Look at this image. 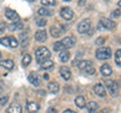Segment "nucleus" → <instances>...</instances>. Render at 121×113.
<instances>
[{"mask_svg":"<svg viewBox=\"0 0 121 113\" xmlns=\"http://www.w3.org/2000/svg\"><path fill=\"white\" fill-rule=\"evenodd\" d=\"M20 39H21V44L23 47H26V44L28 43V37L26 36V33H22V35H20Z\"/></svg>","mask_w":121,"mask_h":113,"instance_id":"nucleus-31","label":"nucleus"},{"mask_svg":"<svg viewBox=\"0 0 121 113\" xmlns=\"http://www.w3.org/2000/svg\"><path fill=\"white\" fill-rule=\"evenodd\" d=\"M26 1H28V2H32V1H35V0H26Z\"/></svg>","mask_w":121,"mask_h":113,"instance_id":"nucleus-44","label":"nucleus"},{"mask_svg":"<svg viewBox=\"0 0 121 113\" xmlns=\"http://www.w3.org/2000/svg\"><path fill=\"white\" fill-rule=\"evenodd\" d=\"M105 43V39H103V37H99L97 40H96V43L98 44V46H100V44H103Z\"/></svg>","mask_w":121,"mask_h":113,"instance_id":"nucleus-35","label":"nucleus"},{"mask_svg":"<svg viewBox=\"0 0 121 113\" xmlns=\"http://www.w3.org/2000/svg\"><path fill=\"white\" fill-rule=\"evenodd\" d=\"M52 67H54V63H52V61H50V60H47V61H44L43 63L40 64V68L43 70L52 69Z\"/></svg>","mask_w":121,"mask_h":113,"instance_id":"nucleus-24","label":"nucleus"},{"mask_svg":"<svg viewBox=\"0 0 121 113\" xmlns=\"http://www.w3.org/2000/svg\"><path fill=\"white\" fill-rule=\"evenodd\" d=\"M69 59H70V52H69L65 51V50L60 51V61L66 63V62L69 61Z\"/></svg>","mask_w":121,"mask_h":113,"instance_id":"nucleus-21","label":"nucleus"},{"mask_svg":"<svg viewBox=\"0 0 121 113\" xmlns=\"http://www.w3.org/2000/svg\"><path fill=\"white\" fill-rule=\"evenodd\" d=\"M98 108H99L98 104L96 102H94V101L87 104V110H88V112H95Z\"/></svg>","mask_w":121,"mask_h":113,"instance_id":"nucleus-26","label":"nucleus"},{"mask_svg":"<svg viewBox=\"0 0 121 113\" xmlns=\"http://www.w3.org/2000/svg\"><path fill=\"white\" fill-rule=\"evenodd\" d=\"M9 99V97L7 96V95H3V96H0V105H4L7 103V101H8Z\"/></svg>","mask_w":121,"mask_h":113,"instance_id":"nucleus-32","label":"nucleus"},{"mask_svg":"<svg viewBox=\"0 0 121 113\" xmlns=\"http://www.w3.org/2000/svg\"><path fill=\"white\" fill-rule=\"evenodd\" d=\"M118 6H119V7H121V0H120V1L118 2Z\"/></svg>","mask_w":121,"mask_h":113,"instance_id":"nucleus-42","label":"nucleus"},{"mask_svg":"<svg viewBox=\"0 0 121 113\" xmlns=\"http://www.w3.org/2000/svg\"><path fill=\"white\" fill-rule=\"evenodd\" d=\"M60 76L63 77L64 80H66L68 81L69 79L71 78V70L69 69L68 67H60Z\"/></svg>","mask_w":121,"mask_h":113,"instance_id":"nucleus-11","label":"nucleus"},{"mask_svg":"<svg viewBox=\"0 0 121 113\" xmlns=\"http://www.w3.org/2000/svg\"><path fill=\"white\" fill-rule=\"evenodd\" d=\"M39 94H41V95L44 96V95H45V92H44V91H39Z\"/></svg>","mask_w":121,"mask_h":113,"instance_id":"nucleus-39","label":"nucleus"},{"mask_svg":"<svg viewBox=\"0 0 121 113\" xmlns=\"http://www.w3.org/2000/svg\"><path fill=\"white\" fill-rule=\"evenodd\" d=\"M0 67H3L7 70H12L14 67V63L11 60H4V61H0Z\"/></svg>","mask_w":121,"mask_h":113,"instance_id":"nucleus-17","label":"nucleus"},{"mask_svg":"<svg viewBox=\"0 0 121 113\" xmlns=\"http://www.w3.org/2000/svg\"><path fill=\"white\" fill-rule=\"evenodd\" d=\"M40 3L44 6H54L56 5V0H40Z\"/></svg>","mask_w":121,"mask_h":113,"instance_id":"nucleus-29","label":"nucleus"},{"mask_svg":"<svg viewBox=\"0 0 121 113\" xmlns=\"http://www.w3.org/2000/svg\"><path fill=\"white\" fill-rule=\"evenodd\" d=\"M26 110L28 112H35L37 110H39V105L35 102L27 103V105H26Z\"/></svg>","mask_w":121,"mask_h":113,"instance_id":"nucleus-19","label":"nucleus"},{"mask_svg":"<svg viewBox=\"0 0 121 113\" xmlns=\"http://www.w3.org/2000/svg\"><path fill=\"white\" fill-rule=\"evenodd\" d=\"M4 29H5V24L0 22V33H2L3 31H4Z\"/></svg>","mask_w":121,"mask_h":113,"instance_id":"nucleus-36","label":"nucleus"},{"mask_svg":"<svg viewBox=\"0 0 121 113\" xmlns=\"http://www.w3.org/2000/svg\"><path fill=\"white\" fill-rule=\"evenodd\" d=\"M0 43L3 44L5 47H9V48H16L18 46V41L14 39V37L11 36H7V37H3V39H0Z\"/></svg>","mask_w":121,"mask_h":113,"instance_id":"nucleus-4","label":"nucleus"},{"mask_svg":"<svg viewBox=\"0 0 121 113\" xmlns=\"http://www.w3.org/2000/svg\"><path fill=\"white\" fill-rule=\"evenodd\" d=\"M44 78H45V79H47V80H48V75H47V74H45V75H44Z\"/></svg>","mask_w":121,"mask_h":113,"instance_id":"nucleus-41","label":"nucleus"},{"mask_svg":"<svg viewBox=\"0 0 121 113\" xmlns=\"http://www.w3.org/2000/svg\"><path fill=\"white\" fill-rule=\"evenodd\" d=\"M83 1H84V0H81V1H80V5H82V4H83Z\"/></svg>","mask_w":121,"mask_h":113,"instance_id":"nucleus-43","label":"nucleus"},{"mask_svg":"<svg viewBox=\"0 0 121 113\" xmlns=\"http://www.w3.org/2000/svg\"><path fill=\"white\" fill-rule=\"evenodd\" d=\"M2 85H3V83H2V82H0V90L2 89V88H1V87H2Z\"/></svg>","mask_w":121,"mask_h":113,"instance_id":"nucleus-40","label":"nucleus"},{"mask_svg":"<svg viewBox=\"0 0 121 113\" xmlns=\"http://www.w3.org/2000/svg\"><path fill=\"white\" fill-rule=\"evenodd\" d=\"M65 46L63 44L62 41H56V43L54 44V50L56 52H60V51H63V50H65Z\"/></svg>","mask_w":121,"mask_h":113,"instance_id":"nucleus-28","label":"nucleus"},{"mask_svg":"<svg viewBox=\"0 0 121 113\" xmlns=\"http://www.w3.org/2000/svg\"><path fill=\"white\" fill-rule=\"evenodd\" d=\"M105 85H106V88L109 90L111 95L115 96L117 92H118V86H117L116 82L112 81V80H107V81H105Z\"/></svg>","mask_w":121,"mask_h":113,"instance_id":"nucleus-6","label":"nucleus"},{"mask_svg":"<svg viewBox=\"0 0 121 113\" xmlns=\"http://www.w3.org/2000/svg\"><path fill=\"white\" fill-rule=\"evenodd\" d=\"M94 92H95L96 95H98L99 97H105L106 96L105 88L103 87L102 84H96L94 86Z\"/></svg>","mask_w":121,"mask_h":113,"instance_id":"nucleus-12","label":"nucleus"},{"mask_svg":"<svg viewBox=\"0 0 121 113\" xmlns=\"http://www.w3.org/2000/svg\"><path fill=\"white\" fill-rule=\"evenodd\" d=\"M62 43L65 46L66 48H73L75 46V43H76V40L74 37H72V36H67L65 37L63 40H62Z\"/></svg>","mask_w":121,"mask_h":113,"instance_id":"nucleus-13","label":"nucleus"},{"mask_svg":"<svg viewBox=\"0 0 121 113\" xmlns=\"http://www.w3.org/2000/svg\"><path fill=\"white\" fill-rule=\"evenodd\" d=\"M50 30H51L52 36H54V37H60V35H62V30H60V28L56 27V26H52L50 28Z\"/></svg>","mask_w":121,"mask_h":113,"instance_id":"nucleus-25","label":"nucleus"},{"mask_svg":"<svg viewBox=\"0 0 121 113\" xmlns=\"http://www.w3.org/2000/svg\"><path fill=\"white\" fill-rule=\"evenodd\" d=\"M91 28V20L84 19L82 20L78 25V31L80 33H87Z\"/></svg>","mask_w":121,"mask_h":113,"instance_id":"nucleus-5","label":"nucleus"},{"mask_svg":"<svg viewBox=\"0 0 121 113\" xmlns=\"http://www.w3.org/2000/svg\"><path fill=\"white\" fill-rule=\"evenodd\" d=\"M100 24L103 26V27H105L106 29H113L116 26L115 22L110 20V19H108V18H101Z\"/></svg>","mask_w":121,"mask_h":113,"instance_id":"nucleus-9","label":"nucleus"},{"mask_svg":"<svg viewBox=\"0 0 121 113\" xmlns=\"http://www.w3.org/2000/svg\"><path fill=\"white\" fill-rule=\"evenodd\" d=\"M30 63H31V56L29 54H25L23 56V58H22V65L26 67V66H28Z\"/></svg>","mask_w":121,"mask_h":113,"instance_id":"nucleus-27","label":"nucleus"},{"mask_svg":"<svg viewBox=\"0 0 121 113\" xmlns=\"http://www.w3.org/2000/svg\"><path fill=\"white\" fill-rule=\"evenodd\" d=\"M115 62L117 65L121 66V50H118L115 52Z\"/></svg>","mask_w":121,"mask_h":113,"instance_id":"nucleus-30","label":"nucleus"},{"mask_svg":"<svg viewBox=\"0 0 121 113\" xmlns=\"http://www.w3.org/2000/svg\"><path fill=\"white\" fill-rule=\"evenodd\" d=\"M20 28H22V23L20 21H15L13 23L8 25V29L10 31H14L16 29H20Z\"/></svg>","mask_w":121,"mask_h":113,"instance_id":"nucleus-22","label":"nucleus"},{"mask_svg":"<svg viewBox=\"0 0 121 113\" xmlns=\"http://www.w3.org/2000/svg\"><path fill=\"white\" fill-rule=\"evenodd\" d=\"M64 1H71V0H64Z\"/></svg>","mask_w":121,"mask_h":113,"instance_id":"nucleus-45","label":"nucleus"},{"mask_svg":"<svg viewBox=\"0 0 121 113\" xmlns=\"http://www.w3.org/2000/svg\"><path fill=\"white\" fill-rule=\"evenodd\" d=\"M50 56H51V52L44 47H41L35 51V60L39 64H41L44 61L48 60Z\"/></svg>","mask_w":121,"mask_h":113,"instance_id":"nucleus-1","label":"nucleus"},{"mask_svg":"<svg viewBox=\"0 0 121 113\" xmlns=\"http://www.w3.org/2000/svg\"><path fill=\"white\" fill-rule=\"evenodd\" d=\"M111 50L109 48H99L96 51V56L99 60H108L111 58Z\"/></svg>","mask_w":121,"mask_h":113,"instance_id":"nucleus-3","label":"nucleus"},{"mask_svg":"<svg viewBox=\"0 0 121 113\" xmlns=\"http://www.w3.org/2000/svg\"><path fill=\"white\" fill-rule=\"evenodd\" d=\"M37 13H39V15H41V16H51L52 12L51 10H48V8H45V7H41V8L39 9L37 11Z\"/></svg>","mask_w":121,"mask_h":113,"instance_id":"nucleus-23","label":"nucleus"},{"mask_svg":"<svg viewBox=\"0 0 121 113\" xmlns=\"http://www.w3.org/2000/svg\"><path fill=\"white\" fill-rule=\"evenodd\" d=\"M64 113H74L73 110H71V109H67V110H65V112Z\"/></svg>","mask_w":121,"mask_h":113,"instance_id":"nucleus-37","label":"nucleus"},{"mask_svg":"<svg viewBox=\"0 0 121 113\" xmlns=\"http://www.w3.org/2000/svg\"><path fill=\"white\" fill-rule=\"evenodd\" d=\"M100 72H101V74L103 75V76L108 77V76H110V75L112 74V68L109 65H107V64H104V65L100 68Z\"/></svg>","mask_w":121,"mask_h":113,"instance_id":"nucleus-14","label":"nucleus"},{"mask_svg":"<svg viewBox=\"0 0 121 113\" xmlns=\"http://www.w3.org/2000/svg\"><path fill=\"white\" fill-rule=\"evenodd\" d=\"M48 111V112H56V110L55 108H50Z\"/></svg>","mask_w":121,"mask_h":113,"instance_id":"nucleus-38","label":"nucleus"},{"mask_svg":"<svg viewBox=\"0 0 121 113\" xmlns=\"http://www.w3.org/2000/svg\"><path fill=\"white\" fill-rule=\"evenodd\" d=\"M79 69L83 72H85L86 74H89V75H93L95 73V69L92 65V63L90 61H82L79 63Z\"/></svg>","mask_w":121,"mask_h":113,"instance_id":"nucleus-2","label":"nucleus"},{"mask_svg":"<svg viewBox=\"0 0 121 113\" xmlns=\"http://www.w3.org/2000/svg\"><path fill=\"white\" fill-rule=\"evenodd\" d=\"M35 37L37 41H39V43H43L47 39V32L45 30H43V29H40V30H37L35 35Z\"/></svg>","mask_w":121,"mask_h":113,"instance_id":"nucleus-15","label":"nucleus"},{"mask_svg":"<svg viewBox=\"0 0 121 113\" xmlns=\"http://www.w3.org/2000/svg\"><path fill=\"white\" fill-rule=\"evenodd\" d=\"M60 16H62L64 19L70 20L74 16V11L72 10L70 7H63V8L60 9Z\"/></svg>","mask_w":121,"mask_h":113,"instance_id":"nucleus-7","label":"nucleus"},{"mask_svg":"<svg viewBox=\"0 0 121 113\" xmlns=\"http://www.w3.org/2000/svg\"><path fill=\"white\" fill-rule=\"evenodd\" d=\"M5 16L8 18L9 20H11L12 22H15V21H19L20 18H19V15L17 14V12L15 10H12V9H9L7 8L5 10Z\"/></svg>","mask_w":121,"mask_h":113,"instance_id":"nucleus-8","label":"nucleus"},{"mask_svg":"<svg viewBox=\"0 0 121 113\" xmlns=\"http://www.w3.org/2000/svg\"><path fill=\"white\" fill-rule=\"evenodd\" d=\"M28 81L29 83H31V84L33 86H39L40 84V81H39V75H37L35 72H31L29 75H28Z\"/></svg>","mask_w":121,"mask_h":113,"instance_id":"nucleus-10","label":"nucleus"},{"mask_svg":"<svg viewBox=\"0 0 121 113\" xmlns=\"http://www.w3.org/2000/svg\"><path fill=\"white\" fill-rule=\"evenodd\" d=\"M21 110H22V108H21V106L19 104H17V103H13V104H11L10 106L7 108V112H9V113H11V112H13V113H19V112H21Z\"/></svg>","mask_w":121,"mask_h":113,"instance_id":"nucleus-16","label":"nucleus"},{"mask_svg":"<svg viewBox=\"0 0 121 113\" xmlns=\"http://www.w3.org/2000/svg\"><path fill=\"white\" fill-rule=\"evenodd\" d=\"M120 15H121V11H120L119 9H115V10H113L112 12H111V16L114 17V18L119 17Z\"/></svg>","mask_w":121,"mask_h":113,"instance_id":"nucleus-34","label":"nucleus"},{"mask_svg":"<svg viewBox=\"0 0 121 113\" xmlns=\"http://www.w3.org/2000/svg\"><path fill=\"white\" fill-rule=\"evenodd\" d=\"M75 103L79 108H84L85 105H86V100L83 96H78L75 99Z\"/></svg>","mask_w":121,"mask_h":113,"instance_id":"nucleus-20","label":"nucleus"},{"mask_svg":"<svg viewBox=\"0 0 121 113\" xmlns=\"http://www.w3.org/2000/svg\"><path fill=\"white\" fill-rule=\"evenodd\" d=\"M0 58H1V52H0Z\"/></svg>","mask_w":121,"mask_h":113,"instance_id":"nucleus-46","label":"nucleus"},{"mask_svg":"<svg viewBox=\"0 0 121 113\" xmlns=\"http://www.w3.org/2000/svg\"><path fill=\"white\" fill-rule=\"evenodd\" d=\"M48 91H50L51 93H56V92H59V90H60V86L56 82L52 81V82L48 83Z\"/></svg>","mask_w":121,"mask_h":113,"instance_id":"nucleus-18","label":"nucleus"},{"mask_svg":"<svg viewBox=\"0 0 121 113\" xmlns=\"http://www.w3.org/2000/svg\"><path fill=\"white\" fill-rule=\"evenodd\" d=\"M45 24H47V20L44 18H39V19H36V25L41 27V26H44Z\"/></svg>","mask_w":121,"mask_h":113,"instance_id":"nucleus-33","label":"nucleus"}]
</instances>
